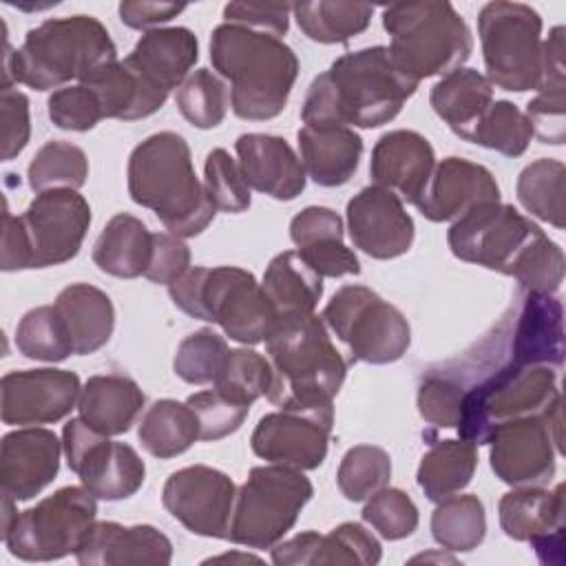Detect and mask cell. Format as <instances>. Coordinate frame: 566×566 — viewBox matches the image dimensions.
Wrapping results in <instances>:
<instances>
[{
	"label": "cell",
	"mask_w": 566,
	"mask_h": 566,
	"mask_svg": "<svg viewBox=\"0 0 566 566\" xmlns=\"http://www.w3.org/2000/svg\"><path fill=\"white\" fill-rule=\"evenodd\" d=\"M453 256L515 276L524 292L555 294L564 279V252L517 208L482 203L453 221L447 234Z\"/></svg>",
	"instance_id": "6da1fadb"
},
{
	"label": "cell",
	"mask_w": 566,
	"mask_h": 566,
	"mask_svg": "<svg viewBox=\"0 0 566 566\" xmlns=\"http://www.w3.org/2000/svg\"><path fill=\"white\" fill-rule=\"evenodd\" d=\"M418 82L402 75L387 46L340 55L307 88L301 119L305 126L378 128L391 122L416 93Z\"/></svg>",
	"instance_id": "7a4b0ae2"
},
{
	"label": "cell",
	"mask_w": 566,
	"mask_h": 566,
	"mask_svg": "<svg viewBox=\"0 0 566 566\" xmlns=\"http://www.w3.org/2000/svg\"><path fill=\"white\" fill-rule=\"evenodd\" d=\"M265 352L272 367L268 400L281 411L303 413L332 427V398L345 380L347 363L323 318L307 314L276 321L265 336Z\"/></svg>",
	"instance_id": "3957f363"
},
{
	"label": "cell",
	"mask_w": 566,
	"mask_h": 566,
	"mask_svg": "<svg viewBox=\"0 0 566 566\" xmlns=\"http://www.w3.org/2000/svg\"><path fill=\"white\" fill-rule=\"evenodd\" d=\"M210 62L230 82L234 115L250 122L276 117L298 75V57L281 38L228 22L212 31Z\"/></svg>",
	"instance_id": "277c9868"
},
{
	"label": "cell",
	"mask_w": 566,
	"mask_h": 566,
	"mask_svg": "<svg viewBox=\"0 0 566 566\" xmlns=\"http://www.w3.org/2000/svg\"><path fill=\"white\" fill-rule=\"evenodd\" d=\"M128 195L137 206L150 208L164 228L179 239L201 234L217 214L195 175L186 139L172 130L155 133L133 148Z\"/></svg>",
	"instance_id": "5b68a950"
},
{
	"label": "cell",
	"mask_w": 566,
	"mask_h": 566,
	"mask_svg": "<svg viewBox=\"0 0 566 566\" xmlns=\"http://www.w3.org/2000/svg\"><path fill=\"white\" fill-rule=\"evenodd\" d=\"M113 62H117V49L97 18H51L31 29L15 51L9 49L4 38L2 86L18 82L35 91H49L71 80L84 84Z\"/></svg>",
	"instance_id": "8992f818"
},
{
	"label": "cell",
	"mask_w": 566,
	"mask_h": 566,
	"mask_svg": "<svg viewBox=\"0 0 566 566\" xmlns=\"http://www.w3.org/2000/svg\"><path fill=\"white\" fill-rule=\"evenodd\" d=\"M382 27L391 35V62L418 84L460 69L473 51L464 18L447 0L389 4L382 11Z\"/></svg>",
	"instance_id": "52a82bcc"
},
{
	"label": "cell",
	"mask_w": 566,
	"mask_h": 566,
	"mask_svg": "<svg viewBox=\"0 0 566 566\" xmlns=\"http://www.w3.org/2000/svg\"><path fill=\"white\" fill-rule=\"evenodd\" d=\"M559 369L548 365H517L513 360L486 369L464 385L458 433L462 440L489 444L493 431L511 420L548 413L562 405Z\"/></svg>",
	"instance_id": "ba28073f"
},
{
	"label": "cell",
	"mask_w": 566,
	"mask_h": 566,
	"mask_svg": "<svg viewBox=\"0 0 566 566\" xmlns=\"http://www.w3.org/2000/svg\"><path fill=\"white\" fill-rule=\"evenodd\" d=\"M91 226L88 201L71 188L38 192L29 208L2 217V270L49 268L71 261Z\"/></svg>",
	"instance_id": "9c48e42d"
},
{
	"label": "cell",
	"mask_w": 566,
	"mask_h": 566,
	"mask_svg": "<svg viewBox=\"0 0 566 566\" xmlns=\"http://www.w3.org/2000/svg\"><path fill=\"white\" fill-rule=\"evenodd\" d=\"M172 303L188 316L217 323L241 345L265 340L274 325L272 307L254 274L234 268H190L168 285Z\"/></svg>",
	"instance_id": "30bf717a"
},
{
	"label": "cell",
	"mask_w": 566,
	"mask_h": 566,
	"mask_svg": "<svg viewBox=\"0 0 566 566\" xmlns=\"http://www.w3.org/2000/svg\"><path fill=\"white\" fill-rule=\"evenodd\" d=\"M312 495V482L303 471L281 464L254 467L237 491L226 539L248 548H272L296 524Z\"/></svg>",
	"instance_id": "8fae6325"
},
{
	"label": "cell",
	"mask_w": 566,
	"mask_h": 566,
	"mask_svg": "<svg viewBox=\"0 0 566 566\" xmlns=\"http://www.w3.org/2000/svg\"><path fill=\"white\" fill-rule=\"evenodd\" d=\"M478 33L491 86L524 93L542 80V18L524 2L495 0L480 9Z\"/></svg>",
	"instance_id": "7c38bea8"
},
{
	"label": "cell",
	"mask_w": 566,
	"mask_h": 566,
	"mask_svg": "<svg viewBox=\"0 0 566 566\" xmlns=\"http://www.w3.org/2000/svg\"><path fill=\"white\" fill-rule=\"evenodd\" d=\"M321 318L347 345L354 360L396 363L411 345V327L402 312L365 285H343Z\"/></svg>",
	"instance_id": "4fadbf2b"
},
{
	"label": "cell",
	"mask_w": 566,
	"mask_h": 566,
	"mask_svg": "<svg viewBox=\"0 0 566 566\" xmlns=\"http://www.w3.org/2000/svg\"><path fill=\"white\" fill-rule=\"evenodd\" d=\"M97 502L84 486H64L20 511L2 533L9 553L24 562H53L75 553L95 524Z\"/></svg>",
	"instance_id": "5bb4252c"
},
{
	"label": "cell",
	"mask_w": 566,
	"mask_h": 566,
	"mask_svg": "<svg viewBox=\"0 0 566 566\" xmlns=\"http://www.w3.org/2000/svg\"><path fill=\"white\" fill-rule=\"evenodd\" d=\"M62 449L69 469L77 473L82 486L97 500H124L144 484L146 467L137 451L130 444L108 440L82 418H71L64 424Z\"/></svg>",
	"instance_id": "9a60e30c"
},
{
	"label": "cell",
	"mask_w": 566,
	"mask_h": 566,
	"mask_svg": "<svg viewBox=\"0 0 566 566\" xmlns=\"http://www.w3.org/2000/svg\"><path fill=\"white\" fill-rule=\"evenodd\" d=\"M491 469L511 486H542L555 475L562 453V405L548 413L500 424L491 440Z\"/></svg>",
	"instance_id": "2e32d148"
},
{
	"label": "cell",
	"mask_w": 566,
	"mask_h": 566,
	"mask_svg": "<svg viewBox=\"0 0 566 566\" xmlns=\"http://www.w3.org/2000/svg\"><path fill=\"white\" fill-rule=\"evenodd\" d=\"M234 497V482L223 471L206 464L170 473L161 491V504L175 520L195 535L217 539L228 537Z\"/></svg>",
	"instance_id": "e0dca14e"
},
{
	"label": "cell",
	"mask_w": 566,
	"mask_h": 566,
	"mask_svg": "<svg viewBox=\"0 0 566 566\" xmlns=\"http://www.w3.org/2000/svg\"><path fill=\"white\" fill-rule=\"evenodd\" d=\"M80 378L69 369H22L0 380V418L4 424H51L71 413L80 398Z\"/></svg>",
	"instance_id": "ac0fdd59"
},
{
	"label": "cell",
	"mask_w": 566,
	"mask_h": 566,
	"mask_svg": "<svg viewBox=\"0 0 566 566\" xmlns=\"http://www.w3.org/2000/svg\"><path fill=\"white\" fill-rule=\"evenodd\" d=\"M502 531L517 542H531L542 564L564 566V484L517 486L497 504Z\"/></svg>",
	"instance_id": "d6986e66"
},
{
	"label": "cell",
	"mask_w": 566,
	"mask_h": 566,
	"mask_svg": "<svg viewBox=\"0 0 566 566\" xmlns=\"http://www.w3.org/2000/svg\"><path fill=\"white\" fill-rule=\"evenodd\" d=\"M352 243L371 259H396L413 243V219L402 199L387 188L367 186L347 203Z\"/></svg>",
	"instance_id": "ffe728a7"
},
{
	"label": "cell",
	"mask_w": 566,
	"mask_h": 566,
	"mask_svg": "<svg viewBox=\"0 0 566 566\" xmlns=\"http://www.w3.org/2000/svg\"><path fill=\"white\" fill-rule=\"evenodd\" d=\"M500 201V186L489 168L462 159L447 157L433 166V172L413 203L429 221H458L469 210Z\"/></svg>",
	"instance_id": "44dd1931"
},
{
	"label": "cell",
	"mask_w": 566,
	"mask_h": 566,
	"mask_svg": "<svg viewBox=\"0 0 566 566\" xmlns=\"http://www.w3.org/2000/svg\"><path fill=\"white\" fill-rule=\"evenodd\" d=\"M62 442L42 427L9 431L0 444L2 495L24 502L46 489L60 469Z\"/></svg>",
	"instance_id": "7402d4cb"
},
{
	"label": "cell",
	"mask_w": 566,
	"mask_h": 566,
	"mask_svg": "<svg viewBox=\"0 0 566 566\" xmlns=\"http://www.w3.org/2000/svg\"><path fill=\"white\" fill-rule=\"evenodd\" d=\"M332 427L292 411L265 413L252 431V451L270 464L312 471L327 455Z\"/></svg>",
	"instance_id": "603a6c76"
},
{
	"label": "cell",
	"mask_w": 566,
	"mask_h": 566,
	"mask_svg": "<svg viewBox=\"0 0 566 566\" xmlns=\"http://www.w3.org/2000/svg\"><path fill=\"white\" fill-rule=\"evenodd\" d=\"M509 345L517 365L564 363V310L553 294L524 292L520 305L506 314Z\"/></svg>",
	"instance_id": "cb8c5ba5"
},
{
	"label": "cell",
	"mask_w": 566,
	"mask_h": 566,
	"mask_svg": "<svg viewBox=\"0 0 566 566\" xmlns=\"http://www.w3.org/2000/svg\"><path fill=\"white\" fill-rule=\"evenodd\" d=\"M436 166L433 146L416 130H389L385 133L369 161V172L376 186L391 190L407 203H416L422 195Z\"/></svg>",
	"instance_id": "d4e9b609"
},
{
	"label": "cell",
	"mask_w": 566,
	"mask_h": 566,
	"mask_svg": "<svg viewBox=\"0 0 566 566\" xmlns=\"http://www.w3.org/2000/svg\"><path fill=\"white\" fill-rule=\"evenodd\" d=\"M245 184L272 199L292 201L305 190V168L292 146L276 135L245 133L234 144Z\"/></svg>",
	"instance_id": "484cf974"
},
{
	"label": "cell",
	"mask_w": 566,
	"mask_h": 566,
	"mask_svg": "<svg viewBox=\"0 0 566 566\" xmlns=\"http://www.w3.org/2000/svg\"><path fill=\"white\" fill-rule=\"evenodd\" d=\"M75 559L82 566H124V564H170V539L148 524L122 526L117 522H95Z\"/></svg>",
	"instance_id": "4316f807"
},
{
	"label": "cell",
	"mask_w": 566,
	"mask_h": 566,
	"mask_svg": "<svg viewBox=\"0 0 566 566\" xmlns=\"http://www.w3.org/2000/svg\"><path fill=\"white\" fill-rule=\"evenodd\" d=\"M199 57V42L186 27L146 31L135 49L124 57L142 77L170 93L190 75Z\"/></svg>",
	"instance_id": "83f0119b"
},
{
	"label": "cell",
	"mask_w": 566,
	"mask_h": 566,
	"mask_svg": "<svg viewBox=\"0 0 566 566\" xmlns=\"http://www.w3.org/2000/svg\"><path fill=\"white\" fill-rule=\"evenodd\" d=\"M296 137L301 164L314 184L336 188L354 177L363 155V139L354 128L303 126Z\"/></svg>",
	"instance_id": "f1b7e54d"
},
{
	"label": "cell",
	"mask_w": 566,
	"mask_h": 566,
	"mask_svg": "<svg viewBox=\"0 0 566 566\" xmlns=\"http://www.w3.org/2000/svg\"><path fill=\"white\" fill-rule=\"evenodd\" d=\"M144 391L139 385L119 374L91 376L77 398L80 418L104 436L126 433L144 407Z\"/></svg>",
	"instance_id": "f546056e"
},
{
	"label": "cell",
	"mask_w": 566,
	"mask_h": 566,
	"mask_svg": "<svg viewBox=\"0 0 566 566\" xmlns=\"http://www.w3.org/2000/svg\"><path fill=\"white\" fill-rule=\"evenodd\" d=\"M53 307L66 327L73 354H93L111 340L115 327V310L108 294L99 287L88 283H73L57 294Z\"/></svg>",
	"instance_id": "4dcf8cb0"
},
{
	"label": "cell",
	"mask_w": 566,
	"mask_h": 566,
	"mask_svg": "<svg viewBox=\"0 0 566 566\" xmlns=\"http://www.w3.org/2000/svg\"><path fill=\"white\" fill-rule=\"evenodd\" d=\"M99 99L104 117L135 122L157 113L168 93L142 77L126 60H117L84 82Z\"/></svg>",
	"instance_id": "1f68e13d"
},
{
	"label": "cell",
	"mask_w": 566,
	"mask_h": 566,
	"mask_svg": "<svg viewBox=\"0 0 566 566\" xmlns=\"http://www.w3.org/2000/svg\"><path fill=\"white\" fill-rule=\"evenodd\" d=\"M261 290L272 307L274 323L314 314L323 296V276H318L296 250L276 254L265 268Z\"/></svg>",
	"instance_id": "d6a6232c"
},
{
	"label": "cell",
	"mask_w": 566,
	"mask_h": 566,
	"mask_svg": "<svg viewBox=\"0 0 566 566\" xmlns=\"http://www.w3.org/2000/svg\"><path fill=\"white\" fill-rule=\"evenodd\" d=\"M429 102L433 113L464 139L493 104V86L480 71L460 66L433 84Z\"/></svg>",
	"instance_id": "836d02e7"
},
{
	"label": "cell",
	"mask_w": 566,
	"mask_h": 566,
	"mask_svg": "<svg viewBox=\"0 0 566 566\" xmlns=\"http://www.w3.org/2000/svg\"><path fill=\"white\" fill-rule=\"evenodd\" d=\"M153 252V232L142 219L119 212L99 232L93 245L95 265L117 279H137L146 272Z\"/></svg>",
	"instance_id": "e575fe53"
},
{
	"label": "cell",
	"mask_w": 566,
	"mask_h": 566,
	"mask_svg": "<svg viewBox=\"0 0 566 566\" xmlns=\"http://www.w3.org/2000/svg\"><path fill=\"white\" fill-rule=\"evenodd\" d=\"M478 467V447L469 440H436L418 467V486L431 502L460 493Z\"/></svg>",
	"instance_id": "d590c367"
},
{
	"label": "cell",
	"mask_w": 566,
	"mask_h": 566,
	"mask_svg": "<svg viewBox=\"0 0 566 566\" xmlns=\"http://www.w3.org/2000/svg\"><path fill=\"white\" fill-rule=\"evenodd\" d=\"M137 438L150 455L168 460L188 451L199 440V422L186 402L164 398L146 409Z\"/></svg>",
	"instance_id": "8d00e7d4"
},
{
	"label": "cell",
	"mask_w": 566,
	"mask_h": 566,
	"mask_svg": "<svg viewBox=\"0 0 566 566\" xmlns=\"http://www.w3.org/2000/svg\"><path fill=\"white\" fill-rule=\"evenodd\" d=\"M298 29L321 44H345L363 33L374 15V7L365 2H296L292 4Z\"/></svg>",
	"instance_id": "74e56055"
},
{
	"label": "cell",
	"mask_w": 566,
	"mask_h": 566,
	"mask_svg": "<svg viewBox=\"0 0 566 566\" xmlns=\"http://www.w3.org/2000/svg\"><path fill=\"white\" fill-rule=\"evenodd\" d=\"M431 535L438 546L467 553L482 544L486 535V513L478 495H449L438 502L431 515Z\"/></svg>",
	"instance_id": "f35d334b"
},
{
	"label": "cell",
	"mask_w": 566,
	"mask_h": 566,
	"mask_svg": "<svg viewBox=\"0 0 566 566\" xmlns=\"http://www.w3.org/2000/svg\"><path fill=\"white\" fill-rule=\"evenodd\" d=\"M564 179L566 168L557 159H535L517 177V199L526 212L548 221L557 230L564 228Z\"/></svg>",
	"instance_id": "ab89813d"
},
{
	"label": "cell",
	"mask_w": 566,
	"mask_h": 566,
	"mask_svg": "<svg viewBox=\"0 0 566 566\" xmlns=\"http://www.w3.org/2000/svg\"><path fill=\"white\" fill-rule=\"evenodd\" d=\"M27 177L35 192L57 188L77 190L86 184L88 177L86 153L71 142L51 139L33 155Z\"/></svg>",
	"instance_id": "60d3db41"
},
{
	"label": "cell",
	"mask_w": 566,
	"mask_h": 566,
	"mask_svg": "<svg viewBox=\"0 0 566 566\" xmlns=\"http://www.w3.org/2000/svg\"><path fill=\"white\" fill-rule=\"evenodd\" d=\"M533 137V128L513 102L497 99L480 117V122L467 133V142L497 150L506 157H520Z\"/></svg>",
	"instance_id": "b9f144b4"
},
{
	"label": "cell",
	"mask_w": 566,
	"mask_h": 566,
	"mask_svg": "<svg viewBox=\"0 0 566 566\" xmlns=\"http://www.w3.org/2000/svg\"><path fill=\"white\" fill-rule=\"evenodd\" d=\"M15 345L31 360L60 363L73 354L66 327L53 305L29 310L15 327Z\"/></svg>",
	"instance_id": "7bdbcfd3"
},
{
	"label": "cell",
	"mask_w": 566,
	"mask_h": 566,
	"mask_svg": "<svg viewBox=\"0 0 566 566\" xmlns=\"http://www.w3.org/2000/svg\"><path fill=\"white\" fill-rule=\"evenodd\" d=\"M391 478V458L374 444L352 447L338 467L336 482L349 502H363L385 489Z\"/></svg>",
	"instance_id": "ee69618b"
},
{
	"label": "cell",
	"mask_w": 566,
	"mask_h": 566,
	"mask_svg": "<svg viewBox=\"0 0 566 566\" xmlns=\"http://www.w3.org/2000/svg\"><path fill=\"white\" fill-rule=\"evenodd\" d=\"M177 108L195 128H214L223 122L230 104L226 84L208 69L192 71L177 88Z\"/></svg>",
	"instance_id": "f6af8a7d"
},
{
	"label": "cell",
	"mask_w": 566,
	"mask_h": 566,
	"mask_svg": "<svg viewBox=\"0 0 566 566\" xmlns=\"http://www.w3.org/2000/svg\"><path fill=\"white\" fill-rule=\"evenodd\" d=\"M230 349L223 336L212 329H197L186 336L175 354V374L190 385H214Z\"/></svg>",
	"instance_id": "bcb514c9"
},
{
	"label": "cell",
	"mask_w": 566,
	"mask_h": 566,
	"mask_svg": "<svg viewBox=\"0 0 566 566\" xmlns=\"http://www.w3.org/2000/svg\"><path fill=\"white\" fill-rule=\"evenodd\" d=\"M270 382H272L270 360L254 349L239 347V349H230L214 387L228 398L250 407L256 398L268 394Z\"/></svg>",
	"instance_id": "7dc6e473"
},
{
	"label": "cell",
	"mask_w": 566,
	"mask_h": 566,
	"mask_svg": "<svg viewBox=\"0 0 566 566\" xmlns=\"http://www.w3.org/2000/svg\"><path fill=\"white\" fill-rule=\"evenodd\" d=\"M380 557H382L380 542L365 526L356 522H345L332 528L327 535H318V542L312 555V566L316 564L374 566L380 562Z\"/></svg>",
	"instance_id": "c3c4849f"
},
{
	"label": "cell",
	"mask_w": 566,
	"mask_h": 566,
	"mask_svg": "<svg viewBox=\"0 0 566 566\" xmlns=\"http://www.w3.org/2000/svg\"><path fill=\"white\" fill-rule=\"evenodd\" d=\"M203 188L212 206L223 212L237 214L248 210L252 203L250 186L245 184L239 164L223 148L208 153L203 166Z\"/></svg>",
	"instance_id": "681fc988"
},
{
	"label": "cell",
	"mask_w": 566,
	"mask_h": 566,
	"mask_svg": "<svg viewBox=\"0 0 566 566\" xmlns=\"http://www.w3.org/2000/svg\"><path fill=\"white\" fill-rule=\"evenodd\" d=\"M363 520L378 531L380 537L394 542L409 537L418 528V509L405 491L385 486L367 497Z\"/></svg>",
	"instance_id": "f907efd6"
},
{
	"label": "cell",
	"mask_w": 566,
	"mask_h": 566,
	"mask_svg": "<svg viewBox=\"0 0 566 566\" xmlns=\"http://www.w3.org/2000/svg\"><path fill=\"white\" fill-rule=\"evenodd\" d=\"M186 405L197 416L199 440H221V438L234 433L243 424V420L250 411L248 405H241V402L228 398L217 387L192 394L186 400Z\"/></svg>",
	"instance_id": "816d5d0a"
},
{
	"label": "cell",
	"mask_w": 566,
	"mask_h": 566,
	"mask_svg": "<svg viewBox=\"0 0 566 566\" xmlns=\"http://www.w3.org/2000/svg\"><path fill=\"white\" fill-rule=\"evenodd\" d=\"M464 389L447 374L429 369L418 387V411L420 416L442 429H455L460 422Z\"/></svg>",
	"instance_id": "f5cc1de1"
},
{
	"label": "cell",
	"mask_w": 566,
	"mask_h": 566,
	"mask_svg": "<svg viewBox=\"0 0 566 566\" xmlns=\"http://www.w3.org/2000/svg\"><path fill=\"white\" fill-rule=\"evenodd\" d=\"M49 117L62 130H91L104 119L97 95L86 84L62 86L49 97Z\"/></svg>",
	"instance_id": "db71d44e"
},
{
	"label": "cell",
	"mask_w": 566,
	"mask_h": 566,
	"mask_svg": "<svg viewBox=\"0 0 566 566\" xmlns=\"http://www.w3.org/2000/svg\"><path fill=\"white\" fill-rule=\"evenodd\" d=\"M533 135L542 144L559 146L566 139V86L542 88L524 111Z\"/></svg>",
	"instance_id": "11a10c76"
},
{
	"label": "cell",
	"mask_w": 566,
	"mask_h": 566,
	"mask_svg": "<svg viewBox=\"0 0 566 566\" xmlns=\"http://www.w3.org/2000/svg\"><path fill=\"white\" fill-rule=\"evenodd\" d=\"M290 239L298 250L325 248L343 241V219L325 206L303 208L290 223Z\"/></svg>",
	"instance_id": "9f6ffc18"
},
{
	"label": "cell",
	"mask_w": 566,
	"mask_h": 566,
	"mask_svg": "<svg viewBox=\"0 0 566 566\" xmlns=\"http://www.w3.org/2000/svg\"><path fill=\"white\" fill-rule=\"evenodd\" d=\"M0 117H2V159L18 157L29 144L31 119L29 97L13 86H0Z\"/></svg>",
	"instance_id": "6f0895ef"
},
{
	"label": "cell",
	"mask_w": 566,
	"mask_h": 566,
	"mask_svg": "<svg viewBox=\"0 0 566 566\" xmlns=\"http://www.w3.org/2000/svg\"><path fill=\"white\" fill-rule=\"evenodd\" d=\"M290 11H292V4H285V2H276V4L230 2L223 7V18L228 24H239L252 31L281 38L287 33Z\"/></svg>",
	"instance_id": "680465c9"
},
{
	"label": "cell",
	"mask_w": 566,
	"mask_h": 566,
	"mask_svg": "<svg viewBox=\"0 0 566 566\" xmlns=\"http://www.w3.org/2000/svg\"><path fill=\"white\" fill-rule=\"evenodd\" d=\"M190 270V250L188 245L170 234L157 232L153 234V252L144 276L159 285H170L181 279Z\"/></svg>",
	"instance_id": "91938a15"
},
{
	"label": "cell",
	"mask_w": 566,
	"mask_h": 566,
	"mask_svg": "<svg viewBox=\"0 0 566 566\" xmlns=\"http://www.w3.org/2000/svg\"><path fill=\"white\" fill-rule=\"evenodd\" d=\"M186 4L177 2H139V0H126L119 4V20L130 29H148L157 27L177 18Z\"/></svg>",
	"instance_id": "94428289"
},
{
	"label": "cell",
	"mask_w": 566,
	"mask_h": 566,
	"mask_svg": "<svg viewBox=\"0 0 566 566\" xmlns=\"http://www.w3.org/2000/svg\"><path fill=\"white\" fill-rule=\"evenodd\" d=\"M206 562H261L259 557H254V555H248V553H226V555H219V557H210V559H206Z\"/></svg>",
	"instance_id": "6125c7cd"
}]
</instances>
